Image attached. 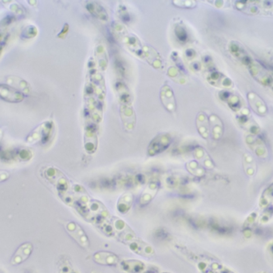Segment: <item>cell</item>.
I'll return each mask as SVG.
<instances>
[{"label": "cell", "mask_w": 273, "mask_h": 273, "mask_svg": "<svg viewBox=\"0 0 273 273\" xmlns=\"http://www.w3.org/2000/svg\"><path fill=\"white\" fill-rule=\"evenodd\" d=\"M6 84L13 87L15 90L21 92L24 95H29L31 92L30 84L25 79H22L20 76L10 75L5 79Z\"/></svg>", "instance_id": "cell-5"}, {"label": "cell", "mask_w": 273, "mask_h": 273, "mask_svg": "<svg viewBox=\"0 0 273 273\" xmlns=\"http://www.w3.org/2000/svg\"><path fill=\"white\" fill-rule=\"evenodd\" d=\"M10 173L7 171L0 170V182H3L10 178Z\"/></svg>", "instance_id": "cell-15"}, {"label": "cell", "mask_w": 273, "mask_h": 273, "mask_svg": "<svg viewBox=\"0 0 273 273\" xmlns=\"http://www.w3.org/2000/svg\"></svg>", "instance_id": "cell-18"}, {"label": "cell", "mask_w": 273, "mask_h": 273, "mask_svg": "<svg viewBox=\"0 0 273 273\" xmlns=\"http://www.w3.org/2000/svg\"><path fill=\"white\" fill-rule=\"evenodd\" d=\"M6 38H7V33L2 31V30H0V44L5 43Z\"/></svg>", "instance_id": "cell-16"}, {"label": "cell", "mask_w": 273, "mask_h": 273, "mask_svg": "<svg viewBox=\"0 0 273 273\" xmlns=\"http://www.w3.org/2000/svg\"><path fill=\"white\" fill-rule=\"evenodd\" d=\"M134 201H135V197L131 192H126L125 194L122 195L118 199L117 203V209L120 214H127L132 207Z\"/></svg>", "instance_id": "cell-9"}, {"label": "cell", "mask_w": 273, "mask_h": 273, "mask_svg": "<svg viewBox=\"0 0 273 273\" xmlns=\"http://www.w3.org/2000/svg\"><path fill=\"white\" fill-rule=\"evenodd\" d=\"M93 260L98 265L114 266L119 264L118 256L113 252H97L93 256Z\"/></svg>", "instance_id": "cell-6"}, {"label": "cell", "mask_w": 273, "mask_h": 273, "mask_svg": "<svg viewBox=\"0 0 273 273\" xmlns=\"http://www.w3.org/2000/svg\"><path fill=\"white\" fill-rule=\"evenodd\" d=\"M2 136H3V130L2 128H0V143H1V141H2Z\"/></svg>", "instance_id": "cell-17"}, {"label": "cell", "mask_w": 273, "mask_h": 273, "mask_svg": "<svg viewBox=\"0 0 273 273\" xmlns=\"http://www.w3.org/2000/svg\"><path fill=\"white\" fill-rule=\"evenodd\" d=\"M158 186L157 184L152 183L147 188L144 190L141 197L139 199V204L141 206H145L148 205L150 201L154 198V196L157 194L158 192Z\"/></svg>", "instance_id": "cell-10"}, {"label": "cell", "mask_w": 273, "mask_h": 273, "mask_svg": "<svg viewBox=\"0 0 273 273\" xmlns=\"http://www.w3.org/2000/svg\"><path fill=\"white\" fill-rule=\"evenodd\" d=\"M52 129H53V124L50 121L40 124L27 136V143L29 145H34L39 142L44 143L48 141V139L51 136Z\"/></svg>", "instance_id": "cell-1"}, {"label": "cell", "mask_w": 273, "mask_h": 273, "mask_svg": "<svg viewBox=\"0 0 273 273\" xmlns=\"http://www.w3.org/2000/svg\"><path fill=\"white\" fill-rule=\"evenodd\" d=\"M39 33V30L37 29L36 27L33 26V25H29L24 28V30H22L21 36L22 39H34L37 36V34Z\"/></svg>", "instance_id": "cell-12"}, {"label": "cell", "mask_w": 273, "mask_h": 273, "mask_svg": "<svg viewBox=\"0 0 273 273\" xmlns=\"http://www.w3.org/2000/svg\"><path fill=\"white\" fill-rule=\"evenodd\" d=\"M246 158H247V160L248 161V163H249V164H251V163H252V162H253V159H252V157L250 156L249 154H247V155H246ZM255 165H256V164H252V166L249 167V169H248V170H247V174H248V175L252 176V174L255 173Z\"/></svg>", "instance_id": "cell-14"}, {"label": "cell", "mask_w": 273, "mask_h": 273, "mask_svg": "<svg viewBox=\"0 0 273 273\" xmlns=\"http://www.w3.org/2000/svg\"><path fill=\"white\" fill-rule=\"evenodd\" d=\"M25 95L6 83H0V99L9 103H19L24 100Z\"/></svg>", "instance_id": "cell-4"}, {"label": "cell", "mask_w": 273, "mask_h": 273, "mask_svg": "<svg viewBox=\"0 0 273 273\" xmlns=\"http://www.w3.org/2000/svg\"><path fill=\"white\" fill-rule=\"evenodd\" d=\"M9 10H10L12 13L16 15H19V16L25 15V9L22 7L21 5L15 3V2L9 6Z\"/></svg>", "instance_id": "cell-13"}, {"label": "cell", "mask_w": 273, "mask_h": 273, "mask_svg": "<svg viewBox=\"0 0 273 273\" xmlns=\"http://www.w3.org/2000/svg\"><path fill=\"white\" fill-rule=\"evenodd\" d=\"M256 220H257V214L256 212H254L252 214H250L249 217H247L243 225V231L245 234H252V231L255 227Z\"/></svg>", "instance_id": "cell-11"}, {"label": "cell", "mask_w": 273, "mask_h": 273, "mask_svg": "<svg viewBox=\"0 0 273 273\" xmlns=\"http://www.w3.org/2000/svg\"><path fill=\"white\" fill-rule=\"evenodd\" d=\"M32 244H23L18 248L13 257L11 259V264L16 265L24 262V260H26L30 256V254L32 252Z\"/></svg>", "instance_id": "cell-7"}, {"label": "cell", "mask_w": 273, "mask_h": 273, "mask_svg": "<svg viewBox=\"0 0 273 273\" xmlns=\"http://www.w3.org/2000/svg\"><path fill=\"white\" fill-rule=\"evenodd\" d=\"M121 269L129 273H141L145 271L144 263L136 260H122L119 263Z\"/></svg>", "instance_id": "cell-8"}, {"label": "cell", "mask_w": 273, "mask_h": 273, "mask_svg": "<svg viewBox=\"0 0 273 273\" xmlns=\"http://www.w3.org/2000/svg\"><path fill=\"white\" fill-rule=\"evenodd\" d=\"M33 151L27 148H17L13 150H8L2 153V160L5 162H28L33 158Z\"/></svg>", "instance_id": "cell-2"}, {"label": "cell", "mask_w": 273, "mask_h": 273, "mask_svg": "<svg viewBox=\"0 0 273 273\" xmlns=\"http://www.w3.org/2000/svg\"><path fill=\"white\" fill-rule=\"evenodd\" d=\"M65 228L68 234L71 235L72 238L77 241L78 244L80 245L82 247L87 248L90 246V242L86 237V234L77 223L72 221L67 222L65 224Z\"/></svg>", "instance_id": "cell-3"}]
</instances>
